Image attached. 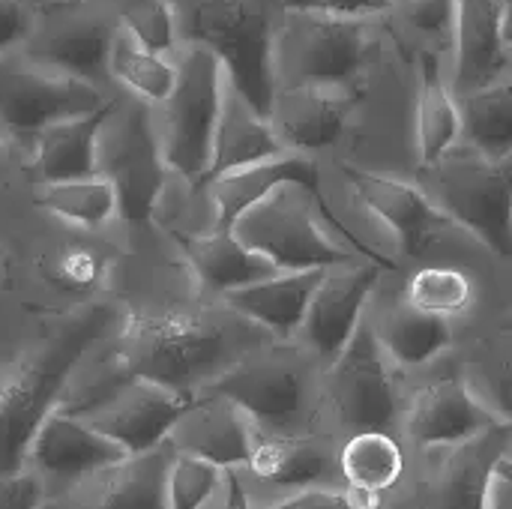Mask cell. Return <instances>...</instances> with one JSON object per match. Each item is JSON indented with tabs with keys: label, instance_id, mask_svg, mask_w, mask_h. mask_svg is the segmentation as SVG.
Instances as JSON below:
<instances>
[{
	"label": "cell",
	"instance_id": "obj_1",
	"mask_svg": "<svg viewBox=\"0 0 512 509\" xmlns=\"http://www.w3.org/2000/svg\"><path fill=\"white\" fill-rule=\"evenodd\" d=\"M177 42L207 48L228 84L264 117L276 93V36L285 0H171Z\"/></svg>",
	"mask_w": 512,
	"mask_h": 509
},
{
	"label": "cell",
	"instance_id": "obj_2",
	"mask_svg": "<svg viewBox=\"0 0 512 509\" xmlns=\"http://www.w3.org/2000/svg\"><path fill=\"white\" fill-rule=\"evenodd\" d=\"M321 219L345 237L351 249H357L363 258H369L381 270H396L393 258H384L378 249L363 243L354 231L342 225V219L333 213V207L318 204L303 186L285 183L267 198H261L255 207H249L237 222L234 234L237 240L252 249L255 255L267 258L276 270H327V267H342L348 261V252L339 249L327 234Z\"/></svg>",
	"mask_w": 512,
	"mask_h": 509
},
{
	"label": "cell",
	"instance_id": "obj_3",
	"mask_svg": "<svg viewBox=\"0 0 512 509\" xmlns=\"http://www.w3.org/2000/svg\"><path fill=\"white\" fill-rule=\"evenodd\" d=\"M225 360L228 330L198 315H129L114 342L117 372L174 393H198L228 369Z\"/></svg>",
	"mask_w": 512,
	"mask_h": 509
},
{
	"label": "cell",
	"instance_id": "obj_4",
	"mask_svg": "<svg viewBox=\"0 0 512 509\" xmlns=\"http://www.w3.org/2000/svg\"><path fill=\"white\" fill-rule=\"evenodd\" d=\"M108 324L111 309L90 306L30 360H24L6 384H0V477L24 471L27 447L36 429L54 411L75 363L105 333Z\"/></svg>",
	"mask_w": 512,
	"mask_h": 509
},
{
	"label": "cell",
	"instance_id": "obj_5",
	"mask_svg": "<svg viewBox=\"0 0 512 509\" xmlns=\"http://www.w3.org/2000/svg\"><path fill=\"white\" fill-rule=\"evenodd\" d=\"M381 48L375 18L285 9L276 36V87L348 84Z\"/></svg>",
	"mask_w": 512,
	"mask_h": 509
},
{
	"label": "cell",
	"instance_id": "obj_6",
	"mask_svg": "<svg viewBox=\"0 0 512 509\" xmlns=\"http://www.w3.org/2000/svg\"><path fill=\"white\" fill-rule=\"evenodd\" d=\"M177 78L162 105H156V132L162 159L186 183L204 186L213 153V132L222 105L225 72L207 48L183 45L174 54Z\"/></svg>",
	"mask_w": 512,
	"mask_h": 509
},
{
	"label": "cell",
	"instance_id": "obj_7",
	"mask_svg": "<svg viewBox=\"0 0 512 509\" xmlns=\"http://www.w3.org/2000/svg\"><path fill=\"white\" fill-rule=\"evenodd\" d=\"M96 174L111 183L117 216L126 222H150L168 174L153 105L129 93L123 99H108V111L96 132Z\"/></svg>",
	"mask_w": 512,
	"mask_h": 509
},
{
	"label": "cell",
	"instance_id": "obj_8",
	"mask_svg": "<svg viewBox=\"0 0 512 509\" xmlns=\"http://www.w3.org/2000/svg\"><path fill=\"white\" fill-rule=\"evenodd\" d=\"M117 27L111 0H33L18 54L102 90L111 81L108 48Z\"/></svg>",
	"mask_w": 512,
	"mask_h": 509
},
{
	"label": "cell",
	"instance_id": "obj_9",
	"mask_svg": "<svg viewBox=\"0 0 512 509\" xmlns=\"http://www.w3.org/2000/svg\"><path fill=\"white\" fill-rule=\"evenodd\" d=\"M420 171L432 183L435 207L456 228L480 237L498 258H510V159H489L456 144Z\"/></svg>",
	"mask_w": 512,
	"mask_h": 509
},
{
	"label": "cell",
	"instance_id": "obj_10",
	"mask_svg": "<svg viewBox=\"0 0 512 509\" xmlns=\"http://www.w3.org/2000/svg\"><path fill=\"white\" fill-rule=\"evenodd\" d=\"M207 393L237 405L258 429L270 435H291L309 417L312 384L309 366L297 354L261 351L231 363L213 378Z\"/></svg>",
	"mask_w": 512,
	"mask_h": 509
},
{
	"label": "cell",
	"instance_id": "obj_11",
	"mask_svg": "<svg viewBox=\"0 0 512 509\" xmlns=\"http://www.w3.org/2000/svg\"><path fill=\"white\" fill-rule=\"evenodd\" d=\"M105 390L81 402L78 408H63L81 417L87 426L114 441L126 456L147 453L168 441L177 420L192 408L198 393H174L153 381L117 372Z\"/></svg>",
	"mask_w": 512,
	"mask_h": 509
},
{
	"label": "cell",
	"instance_id": "obj_12",
	"mask_svg": "<svg viewBox=\"0 0 512 509\" xmlns=\"http://www.w3.org/2000/svg\"><path fill=\"white\" fill-rule=\"evenodd\" d=\"M108 102L105 90L69 75L33 66L21 54H0V126L30 138L45 126L93 114Z\"/></svg>",
	"mask_w": 512,
	"mask_h": 509
},
{
	"label": "cell",
	"instance_id": "obj_13",
	"mask_svg": "<svg viewBox=\"0 0 512 509\" xmlns=\"http://www.w3.org/2000/svg\"><path fill=\"white\" fill-rule=\"evenodd\" d=\"M327 396L351 432L387 429L396 417V387L375 330L360 321L348 345L330 360Z\"/></svg>",
	"mask_w": 512,
	"mask_h": 509
},
{
	"label": "cell",
	"instance_id": "obj_14",
	"mask_svg": "<svg viewBox=\"0 0 512 509\" xmlns=\"http://www.w3.org/2000/svg\"><path fill=\"white\" fill-rule=\"evenodd\" d=\"M363 99L366 87H357L354 81L276 87L267 120L282 150L312 156L342 135Z\"/></svg>",
	"mask_w": 512,
	"mask_h": 509
},
{
	"label": "cell",
	"instance_id": "obj_15",
	"mask_svg": "<svg viewBox=\"0 0 512 509\" xmlns=\"http://www.w3.org/2000/svg\"><path fill=\"white\" fill-rule=\"evenodd\" d=\"M453 96L510 78V0H456Z\"/></svg>",
	"mask_w": 512,
	"mask_h": 509
},
{
	"label": "cell",
	"instance_id": "obj_16",
	"mask_svg": "<svg viewBox=\"0 0 512 509\" xmlns=\"http://www.w3.org/2000/svg\"><path fill=\"white\" fill-rule=\"evenodd\" d=\"M285 183L303 186L318 204L330 207L327 192L321 186L318 159H312L309 153H279L273 159H261V162H252V165H243V168H234L207 180V192L216 207L213 231H231L234 222L249 207H255L261 198H267Z\"/></svg>",
	"mask_w": 512,
	"mask_h": 509
},
{
	"label": "cell",
	"instance_id": "obj_17",
	"mask_svg": "<svg viewBox=\"0 0 512 509\" xmlns=\"http://www.w3.org/2000/svg\"><path fill=\"white\" fill-rule=\"evenodd\" d=\"M357 198L399 237L405 255H417L432 237L453 231L456 225L435 207V201L414 183L366 171L357 165H339Z\"/></svg>",
	"mask_w": 512,
	"mask_h": 509
},
{
	"label": "cell",
	"instance_id": "obj_18",
	"mask_svg": "<svg viewBox=\"0 0 512 509\" xmlns=\"http://www.w3.org/2000/svg\"><path fill=\"white\" fill-rule=\"evenodd\" d=\"M495 426H510L492 414L459 378L420 387L408 405V438L420 447H456Z\"/></svg>",
	"mask_w": 512,
	"mask_h": 509
},
{
	"label": "cell",
	"instance_id": "obj_19",
	"mask_svg": "<svg viewBox=\"0 0 512 509\" xmlns=\"http://www.w3.org/2000/svg\"><path fill=\"white\" fill-rule=\"evenodd\" d=\"M378 282V267H333L324 270L321 285L312 294V303L306 309V318L300 324L306 345L321 357L333 360L348 339L354 336L357 324L363 321V309L369 303V294L375 291Z\"/></svg>",
	"mask_w": 512,
	"mask_h": 509
},
{
	"label": "cell",
	"instance_id": "obj_20",
	"mask_svg": "<svg viewBox=\"0 0 512 509\" xmlns=\"http://www.w3.org/2000/svg\"><path fill=\"white\" fill-rule=\"evenodd\" d=\"M255 423L228 399L198 390L192 408L177 420L168 441L177 453L198 456L222 471L243 468L255 447Z\"/></svg>",
	"mask_w": 512,
	"mask_h": 509
},
{
	"label": "cell",
	"instance_id": "obj_21",
	"mask_svg": "<svg viewBox=\"0 0 512 509\" xmlns=\"http://www.w3.org/2000/svg\"><path fill=\"white\" fill-rule=\"evenodd\" d=\"M123 459L126 453L114 441H108L102 432L87 426L81 417L63 408H54L36 429L24 462H33L48 477L75 483Z\"/></svg>",
	"mask_w": 512,
	"mask_h": 509
},
{
	"label": "cell",
	"instance_id": "obj_22",
	"mask_svg": "<svg viewBox=\"0 0 512 509\" xmlns=\"http://www.w3.org/2000/svg\"><path fill=\"white\" fill-rule=\"evenodd\" d=\"M249 471L285 492H303L315 486H336L339 477V447L321 435H255L249 456Z\"/></svg>",
	"mask_w": 512,
	"mask_h": 509
},
{
	"label": "cell",
	"instance_id": "obj_23",
	"mask_svg": "<svg viewBox=\"0 0 512 509\" xmlns=\"http://www.w3.org/2000/svg\"><path fill=\"white\" fill-rule=\"evenodd\" d=\"M174 459V444L162 441L147 453L87 477V489L72 501V509H168L165 480Z\"/></svg>",
	"mask_w": 512,
	"mask_h": 509
},
{
	"label": "cell",
	"instance_id": "obj_24",
	"mask_svg": "<svg viewBox=\"0 0 512 509\" xmlns=\"http://www.w3.org/2000/svg\"><path fill=\"white\" fill-rule=\"evenodd\" d=\"M321 279L324 270H279L267 279L225 291L222 300L246 321H255L276 336H291L300 330Z\"/></svg>",
	"mask_w": 512,
	"mask_h": 509
},
{
	"label": "cell",
	"instance_id": "obj_25",
	"mask_svg": "<svg viewBox=\"0 0 512 509\" xmlns=\"http://www.w3.org/2000/svg\"><path fill=\"white\" fill-rule=\"evenodd\" d=\"M279 153H288V150H282L279 138L273 135L270 120L261 111H255L225 78L207 180H213L216 174L261 162V159H273ZM207 180H204V186H207Z\"/></svg>",
	"mask_w": 512,
	"mask_h": 509
},
{
	"label": "cell",
	"instance_id": "obj_26",
	"mask_svg": "<svg viewBox=\"0 0 512 509\" xmlns=\"http://www.w3.org/2000/svg\"><path fill=\"white\" fill-rule=\"evenodd\" d=\"M189 267L201 279L207 291L225 294L231 288L267 279L279 273L267 258L246 249L234 231H210V234H174Z\"/></svg>",
	"mask_w": 512,
	"mask_h": 509
},
{
	"label": "cell",
	"instance_id": "obj_27",
	"mask_svg": "<svg viewBox=\"0 0 512 509\" xmlns=\"http://www.w3.org/2000/svg\"><path fill=\"white\" fill-rule=\"evenodd\" d=\"M105 111L108 102L93 114L57 120L33 135V165L42 183H60V180H78L96 174V132L102 126Z\"/></svg>",
	"mask_w": 512,
	"mask_h": 509
},
{
	"label": "cell",
	"instance_id": "obj_28",
	"mask_svg": "<svg viewBox=\"0 0 512 509\" xmlns=\"http://www.w3.org/2000/svg\"><path fill=\"white\" fill-rule=\"evenodd\" d=\"M510 426H495L453 447L435 477L438 509H480L495 459L507 450Z\"/></svg>",
	"mask_w": 512,
	"mask_h": 509
},
{
	"label": "cell",
	"instance_id": "obj_29",
	"mask_svg": "<svg viewBox=\"0 0 512 509\" xmlns=\"http://www.w3.org/2000/svg\"><path fill=\"white\" fill-rule=\"evenodd\" d=\"M417 144H420V168L435 165L450 147L459 144V105L444 78L441 54L417 51Z\"/></svg>",
	"mask_w": 512,
	"mask_h": 509
},
{
	"label": "cell",
	"instance_id": "obj_30",
	"mask_svg": "<svg viewBox=\"0 0 512 509\" xmlns=\"http://www.w3.org/2000/svg\"><path fill=\"white\" fill-rule=\"evenodd\" d=\"M459 105V138L465 147L489 156L510 159L512 156V90L510 78L495 81L489 87L456 96Z\"/></svg>",
	"mask_w": 512,
	"mask_h": 509
},
{
	"label": "cell",
	"instance_id": "obj_31",
	"mask_svg": "<svg viewBox=\"0 0 512 509\" xmlns=\"http://www.w3.org/2000/svg\"><path fill=\"white\" fill-rule=\"evenodd\" d=\"M372 330L381 351L402 366H423L444 354L450 345V321L429 315L408 300L384 312Z\"/></svg>",
	"mask_w": 512,
	"mask_h": 509
},
{
	"label": "cell",
	"instance_id": "obj_32",
	"mask_svg": "<svg viewBox=\"0 0 512 509\" xmlns=\"http://www.w3.org/2000/svg\"><path fill=\"white\" fill-rule=\"evenodd\" d=\"M108 78L120 84L129 96L156 108L165 102V96L174 87L177 63L174 57L150 51L123 27H117L111 48H108Z\"/></svg>",
	"mask_w": 512,
	"mask_h": 509
},
{
	"label": "cell",
	"instance_id": "obj_33",
	"mask_svg": "<svg viewBox=\"0 0 512 509\" xmlns=\"http://www.w3.org/2000/svg\"><path fill=\"white\" fill-rule=\"evenodd\" d=\"M405 474V453L393 435L384 429L354 432L345 447H339V477L345 486L387 495L399 486Z\"/></svg>",
	"mask_w": 512,
	"mask_h": 509
},
{
	"label": "cell",
	"instance_id": "obj_34",
	"mask_svg": "<svg viewBox=\"0 0 512 509\" xmlns=\"http://www.w3.org/2000/svg\"><path fill=\"white\" fill-rule=\"evenodd\" d=\"M39 204L60 216L63 222L75 228H99L117 213V195L111 183L99 174L93 177H78V180H60V183H45Z\"/></svg>",
	"mask_w": 512,
	"mask_h": 509
},
{
	"label": "cell",
	"instance_id": "obj_35",
	"mask_svg": "<svg viewBox=\"0 0 512 509\" xmlns=\"http://www.w3.org/2000/svg\"><path fill=\"white\" fill-rule=\"evenodd\" d=\"M411 306L438 315V318H456L468 315L477 303V282L471 273L459 267H423L408 279V297Z\"/></svg>",
	"mask_w": 512,
	"mask_h": 509
},
{
	"label": "cell",
	"instance_id": "obj_36",
	"mask_svg": "<svg viewBox=\"0 0 512 509\" xmlns=\"http://www.w3.org/2000/svg\"><path fill=\"white\" fill-rule=\"evenodd\" d=\"M117 24L147 45L156 54L174 57L180 51L177 42V18L171 0H111Z\"/></svg>",
	"mask_w": 512,
	"mask_h": 509
},
{
	"label": "cell",
	"instance_id": "obj_37",
	"mask_svg": "<svg viewBox=\"0 0 512 509\" xmlns=\"http://www.w3.org/2000/svg\"><path fill=\"white\" fill-rule=\"evenodd\" d=\"M402 30L423 42V51L441 54L453 45L456 27V0H393L390 12Z\"/></svg>",
	"mask_w": 512,
	"mask_h": 509
},
{
	"label": "cell",
	"instance_id": "obj_38",
	"mask_svg": "<svg viewBox=\"0 0 512 509\" xmlns=\"http://www.w3.org/2000/svg\"><path fill=\"white\" fill-rule=\"evenodd\" d=\"M222 468L189 456L177 453L168 465V480H165V495H168V509H201L210 495L222 486Z\"/></svg>",
	"mask_w": 512,
	"mask_h": 509
},
{
	"label": "cell",
	"instance_id": "obj_39",
	"mask_svg": "<svg viewBox=\"0 0 512 509\" xmlns=\"http://www.w3.org/2000/svg\"><path fill=\"white\" fill-rule=\"evenodd\" d=\"M264 509H387L384 495L363 492L354 486H315L282 498Z\"/></svg>",
	"mask_w": 512,
	"mask_h": 509
},
{
	"label": "cell",
	"instance_id": "obj_40",
	"mask_svg": "<svg viewBox=\"0 0 512 509\" xmlns=\"http://www.w3.org/2000/svg\"><path fill=\"white\" fill-rule=\"evenodd\" d=\"M105 273H108V264L99 258V252L81 249V246L63 249L54 264V282L72 294H87L99 288L105 282Z\"/></svg>",
	"mask_w": 512,
	"mask_h": 509
},
{
	"label": "cell",
	"instance_id": "obj_41",
	"mask_svg": "<svg viewBox=\"0 0 512 509\" xmlns=\"http://www.w3.org/2000/svg\"><path fill=\"white\" fill-rule=\"evenodd\" d=\"M393 0H285V9H309L342 18H378L387 15Z\"/></svg>",
	"mask_w": 512,
	"mask_h": 509
},
{
	"label": "cell",
	"instance_id": "obj_42",
	"mask_svg": "<svg viewBox=\"0 0 512 509\" xmlns=\"http://www.w3.org/2000/svg\"><path fill=\"white\" fill-rule=\"evenodd\" d=\"M42 507V483L33 474H9L0 477V509H39Z\"/></svg>",
	"mask_w": 512,
	"mask_h": 509
},
{
	"label": "cell",
	"instance_id": "obj_43",
	"mask_svg": "<svg viewBox=\"0 0 512 509\" xmlns=\"http://www.w3.org/2000/svg\"><path fill=\"white\" fill-rule=\"evenodd\" d=\"M30 24L27 0H0V54H18Z\"/></svg>",
	"mask_w": 512,
	"mask_h": 509
},
{
	"label": "cell",
	"instance_id": "obj_44",
	"mask_svg": "<svg viewBox=\"0 0 512 509\" xmlns=\"http://www.w3.org/2000/svg\"><path fill=\"white\" fill-rule=\"evenodd\" d=\"M480 509H512V462L507 450L495 459L489 471Z\"/></svg>",
	"mask_w": 512,
	"mask_h": 509
},
{
	"label": "cell",
	"instance_id": "obj_45",
	"mask_svg": "<svg viewBox=\"0 0 512 509\" xmlns=\"http://www.w3.org/2000/svg\"><path fill=\"white\" fill-rule=\"evenodd\" d=\"M222 483H225V504H222V509H255L252 501H249V495H246L240 468H228L222 474Z\"/></svg>",
	"mask_w": 512,
	"mask_h": 509
}]
</instances>
